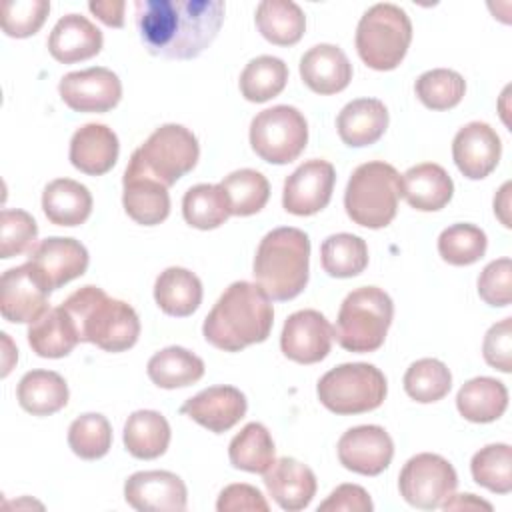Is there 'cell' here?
<instances>
[{
    "instance_id": "1",
    "label": "cell",
    "mask_w": 512,
    "mask_h": 512,
    "mask_svg": "<svg viewBox=\"0 0 512 512\" xmlns=\"http://www.w3.org/2000/svg\"><path fill=\"white\" fill-rule=\"evenodd\" d=\"M222 0H136V28L152 56L196 58L212 44L224 22Z\"/></svg>"
},
{
    "instance_id": "2",
    "label": "cell",
    "mask_w": 512,
    "mask_h": 512,
    "mask_svg": "<svg viewBox=\"0 0 512 512\" xmlns=\"http://www.w3.org/2000/svg\"><path fill=\"white\" fill-rule=\"evenodd\" d=\"M274 324V308L268 294L252 282H232L208 312L202 334L208 344L224 352H240L264 342Z\"/></svg>"
},
{
    "instance_id": "3",
    "label": "cell",
    "mask_w": 512,
    "mask_h": 512,
    "mask_svg": "<svg viewBox=\"0 0 512 512\" xmlns=\"http://www.w3.org/2000/svg\"><path fill=\"white\" fill-rule=\"evenodd\" d=\"M62 306L74 320L80 342L96 344L106 352H124L140 336L136 310L124 300L110 298L98 286L88 284L78 288Z\"/></svg>"
},
{
    "instance_id": "4",
    "label": "cell",
    "mask_w": 512,
    "mask_h": 512,
    "mask_svg": "<svg viewBox=\"0 0 512 512\" xmlns=\"http://www.w3.org/2000/svg\"><path fill=\"white\" fill-rule=\"evenodd\" d=\"M310 238L304 230L282 226L270 230L254 256L256 284L270 300H292L308 284Z\"/></svg>"
},
{
    "instance_id": "5",
    "label": "cell",
    "mask_w": 512,
    "mask_h": 512,
    "mask_svg": "<svg viewBox=\"0 0 512 512\" xmlns=\"http://www.w3.org/2000/svg\"><path fill=\"white\" fill-rule=\"evenodd\" d=\"M198 156V138L186 126L162 124L132 152L124 176L150 178L170 188L196 166Z\"/></svg>"
},
{
    "instance_id": "6",
    "label": "cell",
    "mask_w": 512,
    "mask_h": 512,
    "mask_svg": "<svg viewBox=\"0 0 512 512\" xmlns=\"http://www.w3.org/2000/svg\"><path fill=\"white\" fill-rule=\"evenodd\" d=\"M402 198V176L392 164L382 160L360 164L344 192V208L348 218L364 228H386Z\"/></svg>"
},
{
    "instance_id": "7",
    "label": "cell",
    "mask_w": 512,
    "mask_h": 512,
    "mask_svg": "<svg viewBox=\"0 0 512 512\" xmlns=\"http://www.w3.org/2000/svg\"><path fill=\"white\" fill-rule=\"evenodd\" d=\"M392 316L394 302L382 288H356L340 304L334 338L348 352H374L384 344Z\"/></svg>"
},
{
    "instance_id": "8",
    "label": "cell",
    "mask_w": 512,
    "mask_h": 512,
    "mask_svg": "<svg viewBox=\"0 0 512 512\" xmlns=\"http://www.w3.org/2000/svg\"><path fill=\"white\" fill-rule=\"evenodd\" d=\"M412 42L408 14L390 2L368 8L356 28V50L362 62L374 70H394Z\"/></svg>"
},
{
    "instance_id": "9",
    "label": "cell",
    "mask_w": 512,
    "mask_h": 512,
    "mask_svg": "<svg viewBox=\"0 0 512 512\" xmlns=\"http://www.w3.org/2000/svg\"><path fill=\"white\" fill-rule=\"evenodd\" d=\"M318 400L334 414H362L376 410L388 392L386 376L366 362H346L328 370L316 386Z\"/></svg>"
},
{
    "instance_id": "10",
    "label": "cell",
    "mask_w": 512,
    "mask_h": 512,
    "mask_svg": "<svg viewBox=\"0 0 512 512\" xmlns=\"http://www.w3.org/2000/svg\"><path fill=\"white\" fill-rule=\"evenodd\" d=\"M306 142L308 122L294 106L278 104L252 118L250 146L264 162L288 164L302 154Z\"/></svg>"
},
{
    "instance_id": "11",
    "label": "cell",
    "mask_w": 512,
    "mask_h": 512,
    "mask_svg": "<svg viewBox=\"0 0 512 512\" xmlns=\"http://www.w3.org/2000/svg\"><path fill=\"white\" fill-rule=\"evenodd\" d=\"M456 486L458 476L454 466L432 452L412 456L398 476L400 496L420 510L440 508L454 494Z\"/></svg>"
},
{
    "instance_id": "12",
    "label": "cell",
    "mask_w": 512,
    "mask_h": 512,
    "mask_svg": "<svg viewBox=\"0 0 512 512\" xmlns=\"http://www.w3.org/2000/svg\"><path fill=\"white\" fill-rule=\"evenodd\" d=\"M50 288L30 262L10 268L0 280V312L14 324H32L48 308Z\"/></svg>"
},
{
    "instance_id": "13",
    "label": "cell",
    "mask_w": 512,
    "mask_h": 512,
    "mask_svg": "<svg viewBox=\"0 0 512 512\" xmlns=\"http://www.w3.org/2000/svg\"><path fill=\"white\" fill-rule=\"evenodd\" d=\"M336 182L334 166L328 160L314 158L300 164L286 180L282 206L296 216H312L328 206Z\"/></svg>"
},
{
    "instance_id": "14",
    "label": "cell",
    "mask_w": 512,
    "mask_h": 512,
    "mask_svg": "<svg viewBox=\"0 0 512 512\" xmlns=\"http://www.w3.org/2000/svg\"><path fill=\"white\" fill-rule=\"evenodd\" d=\"M60 98L76 112H108L122 98L120 78L104 66L68 72L58 84Z\"/></svg>"
},
{
    "instance_id": "15",
    "label": "cell",
    "mask_w": 512,
    "mask_h": 512,
    "mask_svg": "<svg viewBox=\"0 0 512 512\" xmlns=\"http://www.w3.org/2000/svg\"><path fill=\"white\" fill-rule=\"evenodd\" d=\"M336 448L340 464L362 476L382 474L394 456L390 434L376 424H362L346 430Z\"/></svg>"
},
{
    "instance_id": "16",
    "label": "cell",
    "mask_w": 512,
    "mask_h": 512,
    "mask_svg": "<svg viewBox=\"0 0 512 512\" xmlns=\"http://www.w3.org/2000/svg\"><path fill=\"white\" fill-rule=\"evenodd\" d=\"M334 328L318 310H298L284 322L280 348L286 358L298 364H316L332 348Z\"/></svg>"
},
{
    "instance_id": "17",
    "label": "cell",
    "mask_w": 512,
    "mask_h": 512,
    "mask_svg": "<svg viewBox=\"0 0 512 512\" xmlns=\"http://www.w3.org/2000/svg\"><path fill=\"white\" fill-rule=\"evenodd\" d=\"M28 262L50 290L80 278L88 268V250L80 240L50 236L36 242L28 252Z\"/></svg>"
},
{
    "instance_id": "18",
    "label": "cell",
    "mask_w": 512,
    "mask_h": 512,
    "mask_svg": "<svg viewBox=\"0 0 512 512\" xmlns=\"http://www.w3.org/2000/svg\"><path fill=\"white\" fill-rule=\"evenodd\" d=\"M124 500L140 512H182L188 492L180 476L168 470H144L126 480Z\"/></svg>"
},
{
    "instance_id": "19",
    "label": "cell",
    "mask_w": 512,
    "mask_h": 512,
    "mask_svg": "<svg viewBox=\"0 0 512 512\" xmlns=\"http://www.w3.org/2000/svg\"><path fill=\"white\" fill-rule=\"evenodd\" d=\"M500 154V136L486 122H468L452 140L454 164L470 180L486 178L498 166Z\"/></svg>"
},
{
    "instance_id": "20",
    "label": "cell",
    "mask_w": 512,
    "mask_h": 512,
    "mask_svg": "<svg viewBox=\"0 0 512 512\" xmlns=\"http://www.w3.org/2000/svg\"><path fill=\"white\" fill-rule=\"evenodd\" d=\"M246 396L234 386H210L196 396L188 398L180 412L208 428L210 432L222 434L236 426L246 414Z\"/></svg>"
},
{
    "instance_id": "21",
    "label": "cell",
    "mask_w": 512,
    "mask_h": 512,
    "mask_svg": "<svg viewBox=\"0 0 512 512\" xmlns=\"http://www.w3.org/2000/svg\"><path fill=\"white\" fill-rule=\"evenodd\" d=\"M264 486L272 500L288 512L304 510L316 494L314 472L296 458L284 456L264 472Z\"/></svg>"
},
{
    "instance_id": "22",
    "label": "cell",
    "mask_w": 512,
    "mask_h": 512,
    "mask_svg": "<svg viewBox=\"0 0 512 512\" xmlns=\"http://www.w3.org/2000/svg\"><path fill=\"white\" fill-rule=\"evenodd\" d=\"M118 152V136L106 124H84L70 140V162L76 170L88 176H100L112 170L118 160Z\"/></svg>"
},
{
    "instance_id": "23",
    "label": "cell",
    "mask_w": 512,
    "mask_h": 512,
    "mask_svg": "<svg viewBox=\"0 0 512 512\" xmlns=\"http://www.w3.org/2000/svg\"><path fill=\"white\" fill-rule=\"evenodd\" d=\"M300 76L316 94L342 92L352 80V64L342 48L316 44L300 58Z\"/></svg>"
},
{
    "instance_id": "24",
    "label": "cell",
    "mask_w": 512,
    "mask_h": 512,
    "mask_svg": "<svg viewBox=\"0 0 512 512\" xmlns=\"http://www.w3.org/2000/svg\"><path fill=\"white\" fill-rule=\"evenodd\" d=\"M102 42V32L86 16L66 14L54 24L48 36V50L54 60L72 64L96 56L102 50Z\"/></svg>"
},
{
    "instance_id": "25",
    "label": "cell",
    "mask_w": 512,
    "mask_h": 512,
    "mask_svg": "<svg viewBox=\"0 0 512 512\" xmlns=\"http://www.w3.org/2000/svg\"><path fill=\"white\" fill-rule=\"evenodd\" d=\"M336 128L346 146H370L384 136L388 128V110L378 98H356L340 110Z\"/></svg>"
},
{
    "instance_id": "26",
    "label": "cell",
    "mask_w": 512,
    "mask_h": 512,
    "mask_svg": "<svg viewBox=\"0 0 512 512\" xmlns=\"http://www.w3.org/2000/svg\"><path fill=\"white\" fill-rule=\"evenodd\" d=\"M452 194L454 182L440 164L422 162L402 176V196L420 212L442 210L452 200Z\"/></svg>"
},
{
    "instance_id": "27",
    "label": "cell",
    "mask_w": 512,
    "mask_h": 512,
    "mask_svg": "<svg viewBox=\"0 0 512 512\" xmlns=\"http://www.w3.org/2000/svg\"><path fill=\"white\" fill-rule=\"evenodd\" d=\"M42 210L56 226H78L92 212V194L76 180L56 178L42 192Z\"/></svg>"
},
{
    "instance_id": "28",
    "label": "cell",
    "mask_w": 512,
    "mask_h": 512,
    "mask_svg": "<svg viewBox=\"0 0 512 512\" xmlns=\"http://www.w3.org/2000/svg\"><path fill=\"white\" fill-rule=\"evenodd\" d=\"M78 342L76 324L62 304L46 310L28 328V344L42 358H64Z\"/></svg>"
},
{
    "instance_id": "29",
    "label": "cell",
    "mask_w": 512,
    "mask_h": 512,
    "mask_svg": "<svg viewBox=\"0 0 512 512\" xmlns=\"http://www.w3.org/2000/svg\"><path fill=\"white\" fill-rule=\"evenodd\" d=\"M154 300L168 316H190L202 302V282L194 272L170 266L154 282Z\"/></svg>"
},
{
    "instance_id": "30",
    "label": "cell",
    "mask_w": 512,
    "mask_h": 512,
    "mask_svg": "<svg viewBox=\"0 0 512 512\" xmlns=\"http://www.w3.org/2000/svg\"><path fill=\"white\" fill-rule=\"evenodd\" d=\"M458 412L476 424L498 420L508 408L506 386L490 376H476L462 384L456 394Z\"/></svg>"
},
{
    "instance_id": "31",
    "label": "cell",
    "mask_w": 512,
    "mask_h": 512,
    "mask_svg": "<svg viewBox=\"0 0 512 512\" xmlns=\"http://www.w3.org/2000/svg\"><path fill=\"white\" fill-rule=\"evenodd\" d=\"M20 406L34 416H50L68 404V384L52 370L26 372L16 388Z\"/></svg>"
},
{
    "instance_id": "32",
    "label": "cell",
    "mask_w": 512,
    "mask_h": 512,
    "mask_svg": "<svg viewBox=\"0 0 512 512\" xmlns=\"http://www.w3.org/2000/svg\"><path fill=\"white\" fill-rule=\"evenodd\" d=\"M122 204L126 214L142 226H156L170 214L168 188L156 180L134 176L122 178Z\"/></svg>"
},
{
    "instance_id": "33",
    "label": "cell",
    "mask_w": 512,
    "mask_h": 512,
    "mask_svg": "<svg viewBox=\"0 0 512 512\" xmlns=\"http://www.w3.org/2000/svg\"><path fill=\"white\" fill-rule=\"evenodd\" d=\"M170 424L156 410H136L124 424V446L140 460H154L168 450Z\"/></svg>"
},
{
    "instance_id": "34",
    "label": "cell",
    "mask_w": 512,
    "mask_h": 512,
    "mask_svg": "<svg viewBox=\"0 0 512 512\" xmlns=\"http://www.w3.org/2000/svg\"><path fill=\"white\" fill-rule=\"evenodd\" d=\"M258 32L276 46H292L300 42L306 30V16L292 0H264L256 8Z\"/></svg>"
},
{
    "instance_id": "35",
    "label": "cell",
    "mask_w": 512,
    "mask_h": 512,
    "mask_svg": "<svg viewBox=\"0 0 512 512\" xmlns=\"http://www.w3.org/2000/svg\"><path fill=\"white\" fill-rule=\"evenodd\" d=\"M146 372L148 378L160 388H184L204 376V362L200 356L182 346H168L148 360Z\"/></svg>"
},
{
    "instance_id": "36",
    "label": "cell",
    "mask_w": 512,
    "mask_h": 512,
    "mask_svg": "<svg viewBox=\"0 0 512 512\" xmlns=\"http://www.w3.org/2000/svg\"><path fill=\"white\" fill-rule=\"evenodd\" d=\"M274 452L272 434L260 422L246 424L228 446L230 464L252 474H264L274 462Z\"/></svg>"
},
{
    "instance_id": "37",
    "label": "cell",
    "mask_w": 512,
    "mask_h": 512,
    "mask_svg": "<svg viewBox=\"0 0 512 512\" xmlns=\"http://www.w3.org/2000/svg\"><path fill=\"white\" fill-rule=\"evenodd\" d=\"M184 220L198 230H214L222 226L230 212V202L220 184H196L182 198Z\"/></svg>"
},
{
    "instance_id": "38",
    "label": "cell",
    "mask_w": 512,
    "mask_h": 512,
    "mask_svg": "<svg viewBox=\"0 0 512 512\" xmlns=\"http://www.w3.org/2000/svg\"><path fill=\"white\" fill-rule=\"evenodd\" d=\"M320 262L328 276L352 278L368 266V246L356 234H332L320 246Z\"/></svg>"
},
{
    "instance_id": "39",
    "label": "cell",
    "mask_w": 512,
    "mask_h": 512,
    "mask_svg": "<svg viewBox=\"0 0 512 512\" xmlns=\"http://www.w3.org/2000/svg\"><path fill=\"white\" fill-rule=\"evenodd\" d=\"M288 82V66L276 56L252 58L240 74V92L248 102H266L278 96Z\"/></svg>"
},
{
    "instance_id": "40",
    "label": "cell",
    "mask_w": 512,
    "mask_h": 512,
    "mask_svg": "<svg viewBox=\"0 0 512 512\" xmlns=\"http://www.w3.org/2000/svg\"><path fill=\"white\" fill-rule=\"evenodd\" d=\"M220 186L228 196L230 212L234 216H252L260 212L270 198V184L266 176L252 168L230 172Z\"/></svg>"
},
{
    "instance_id": "41",
    "label": "cell",
    "mask_w": 512,
    "mask_h": 512,
    "mask_svg": "<svg viewBox=\"0 0 512 512\" xmlns=\"http://www.w3.org/2000/svg\"><path fill=\"white\" fill-rule=\"evenodd\" d=\"M450 388L452 374L448 366L436 358H420L412 362L404 374L406 394L420 404L442 400Z\"/></svg>"
},
{
    "instance_id": "42",
    "label": "cell",
    "mask_w": 512,
    "mask_h": 512,
    "mask_svg": "<svg viewBox=\"0 0 512 512\" xmlns=\"http://www.w3.org/2000/svg\"><path fill=\"white\" fill-rule=\"evenodd\" d=\"M472 478L496 494H508L512 490V448L508 444H488L480 448L470 462Z\"/></svg>"
},
{
    "instance_id": "43",
    "label": "cell",
    "mask_w": 512,
    "mask_h": 512,
    "mask_svg": "<svg viewBox=\"0 0 512 512\" xmlns=\"http://www.w3.org/2000/svg\"><path fill=\"white\" fill-rule=\"evenodd\" d=\"M488 246V238L482 228L474 224H452L438 236V254L452 266H468L478 262Z\"/></svg>"
},
{
    "instance_id": "44",
    "label": "cell",
    "mask_w": 512,
    "mask_h": 512,
    "mask_svg": "<svg viewBox=\"0 0 512 512\" xmlns=\"http://www.w3.org/2000/svg\"><path fill=\"white\" fill-rule=\"evenodd\" d=\"M418 100L430 110H450L464 98L466 82L450 68H434L416 78Z\"/></svg>"
},
{
    "instance_id": "45",
    "label": "cell",
    "mask_w": 512,
    "mask_h": 512,
    "mask_svg": "<svg viewBox=\"0 0 512 512\" xmlns=\"http://www.w3.org/2000/svg\"><path fill=\"white\" fill-rule=\"evenodd\" d=\"M68 446L82 460H98L112 446V428L106 416L88 412L78 416L68 428Z\"/></svg>"
},
{
    "instance_id": "46",
    "label": "cell",
    "mask_w": 512,
    "mask_h": 512,
    "mask_svg": "<svg viewBox=\"0 0 512 512\" xmlns=\"http://www.w3.org/2000/svg\"><path fill=\"white\" fill-rule=\"evenodd\" d=\"M38 226L36 220L18 208H4L0 214V258L8 260L12 256L30 252L36 244Z\"/></svg>"
},
{
    "instance_id": "47",
    "label": "cell",
    "mask_w": 512,
    "mask_h": 512,
    "mask_svg": "<svg viewBox=\"0 0 512 512\" xmlns=\"http://www.w3.org/2000/svg\"><path fill=\"white\" fill-rule=\"evenodd\" d=\"M48 12V0H6L2 4V30L12 38H28L42 28Z\"/></svg>"
},
{
    "instance_id": "48",
    "label": "cell",
    "mask_w": 512,
    "mask_h": 512,
    "mask_svg": "<svg viewBox=\"0 0 512 512\" xmlns=\"http://www.w3.org/2000/svg\"><path fill=\"white\" fill-rule=\"evenodd\" d=\"M512 262L510 258L492 260L478 276L480 298L494 308L508 306L512 302Z\"/></svg>"
},
{
    "instance_id": "49",
    "label": "cell",
    "mask_w": 512,
    "mask_h": 512,
    "mask_svg": "<svg viewBox=\"0 0 512 512\" xmlns=\"http://www.w3.org/2000/svg\"><path fill=\"white\" fill-rule=\"evenodd\" d=\"M482 354L492 368L506 374L512 370V318H504L488 328Z\"/></svg>"
},
{
    "instance_id": "50",
    "label": "cell",
    "mask_w": 512,
    "mask_h": 512,
    "mask_svg": "<svg viewBox=\"0 0 512 512\" xmlns=\"http://www.w3.org/2000/svg\"><path fill=\"white\" fill-rule=\"evenodd\" d=\"M218 512H238V510H256L268 512L270 506L262 492L250 484H230L226 486L216 502Z\"/></svg>"
},
{
    "instance_id": "51",
    "label": "cell",
    "mask_w": 512,
    "mask_h": 512,
    "mask_svg": "<svg viewBox=\"0 0 512 512\" xmlns=\"http://www.w3.org/2000/svg\"><path fill=\"white\" fill-rule=\"evenodd\" d=\"M372 512L374 504L370 494L358 484H340L332 494L318 506V512Z\"/></svg>"
},
{
    "instance_id": "52",
    "label": "cell",
    "mask_w": 512,
    "mask_h": 512,
    "mask_svg": "<svg viewBox=\"0 0 512 512\" xmlns=\"http://www.w3.org/2000/svg\"><path fill=\"white\" fill-rule=\"evenodd\" d=\"M88 8L106 24L112 28H122L124 26V2H90Z\"/></svg>"
},
{
    "instance_id": "53",
    "label": "cell",
    "mask_w": 512,
    "mask_h": 512,
    "mask_svg": "<svg viewBox=\"0 0 512 512\" xmlns=\"http://www.w3.org/2000/svg\"><path fill=\"white\" fill-rule=\"evenodd\" d=\"M444 510H468V508H484V510H492V504L486 502V500H480L476 498L474 494H458V496H450L444 504H442Z\"/></svg>"
},
{
    "instance_id": "54",
    "label": "cell",
    "mask_w": 512,
    "mask_h": 512,
    "mask_svg": "<svg viewBox=\"0 0 512 512\" xmlns=\"http://www.w3.org/2000/svg\"><path fill=\"white\" fill-rule=\"evenodd\" d=\"M510 188H512V184H510V182H504L502 188L498 190V194L494 196V212H496V216L500 218V222H502L506 228L512 226V224H510V218H508V210H510Z\"/></svg>"
}]
</instances>
